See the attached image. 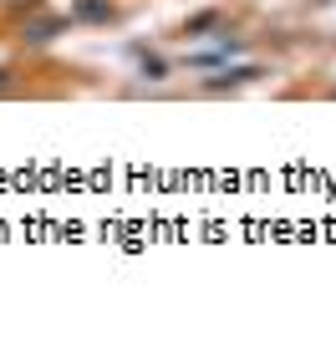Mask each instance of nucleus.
I'll list each match as a JSON object with an SVG mask.
<instances>
[{
    "label": "nucleus",
    "instance_id": "20e7f679",
    "mask_svg": "<svg viewBox=\"0 0 336 356\" xmlns=\"http://www.w3.org/2000/svg\"><path fill=\"white\" fill-rule=\"evenodd\" d=\"M168 67H163V61H158V56H143V76H163Z\"/></svg>",
    "mask_w": 336,
    "mask_h": 356
},
{
    "label": "nucleus",
    "instance_id": "39448f33",
    "mask_svg": "<svg viewBox=\"0 0 336 356\" xmlns=\"http://www.w3.org/2000/svg\"><path fill=\"white\" fill-rule=\"evenodd\" d=\"M0 82H6V72H0Z\"/></svg>",
    "mask_w": 336,
    "mask_h": 356
},
{
    "label": "nucleus",
    "instance_id": "f257e3e1",
    "mask_svg": "<svg viewBox=\"0 0 336 356\" xmlns=\"http://www.w3.org/2000/svg\"><path fill=\"white\" fill-rule=\"evenodd\" d=\"M77 21H92V26H97V21H107V15H112V0H77Z\"/></svg>",
    "mask_w": 336,
    "mask_h": 356
},
{
    "label": "nucleus",
    "instance_id": "f03ea898",
    "mask_svg": "<svg viewBox=\"0 0 336 356\" xmlns=\"http://www.w3.org/2000/svg\"><path fill=\"white\" fill-rule=\"evenodd\" d=\"M61 26H67V21H56V15H51V21H36V26H26V41H51Z\"/></svg>",
    "mask_w": 336,
    "mask_h": 356
},
{
    "label": "nucleus",
    "instance_id": "7ed1b4c3",
    "mask_svg": "<svg viewBox=\"0 0 336 356\" xmlns=\"http://www.w3.org/2000/svg\"><path fill=\"white\" fill-rule=\"evenodd\" d=\"M214 26H219V15L204 10V15H194V21H189V36H199V31H214Z\"/></svg>",
    "mask_w": 336,
    "mask_h": 356
}]
</instances>
